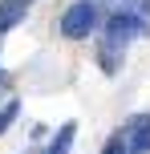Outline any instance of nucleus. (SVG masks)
<instances>
[{
    "mask_svg": "<svg viewBox=\"0 0 150 154\" xmlns=\"http://www.w3.org/2000/svg\"><path fill=\"white\" fill-rule=\"evenodd\" d=\"M106 45H126V41H134V37H146V20L142 16H134V12H114L110 20H106Z\"/></svg>",
    "mask_w": 150,
    "mask_h": 154,
    "instance_id": "obj_1",
    "label": "nucleus"
},
{
    "mask_svg": "<svg viewBox=\"0 0 150 154\" xmlns=\"http://www.w3.org/2000/svg\"><path fill=\"white\" fill-rule=\"evenodd\" d=\"M93 20H97V12H93V4H89V0H81V4H73V8H65V16H61V37H69V41L89 37Z\"/></svg>",
    "mask_w": 150,
    "mask_h": 154,
    "instance_id": "obj_2",
    "label": "nucleus"
},
{
    "mask_svg": "<svg viewBox=\"0 0 150 154\" xmlns=\"http://www.w3.org/2000/svg\"><path fill=\"white\" fill-rule=\"evenodd\" d=\"M126 138H130V154H146L150 150V114H134L126 122Z\"/></svg>",
    "mask_w": 150,
    "mask_h": 154,
    "instance_id": "obj_3",
    "label": "nucleus"
},
{
    "mask_svg": "<svg viewBox=\"0 0 150 154\" xmlns=\"http://www.w3.org/2000/svg\"><path fill=\"white\" fill-rule=\"evenodd\" d=\"M29 4H32V0H0V32H8L16 20H24Z\"/></svg>",
    "mask_w": 150,
    "mask_h": 154,
    "instance_id": "obj_4",
    "label": "nucleus"
},
{
    "mask_svg": "<svg viewBox=\"0 0 150 154\" xmlns=\"http://www.w3.org/2000/svg\"><path fill=\"white\" fill-rule=\"evenodd\" d=\"M73 134H77V122H61V130H57V138H53V146H49V154H69Z\"/></svg>",
    "mask_w": 150,
    "mask_h": 154,
    "instance_id": "obj_5",
    "label": "nucleus"
},
{
    "mask_svg": "<svg viewBox=\"0 0 150 154\" xmlns=\"http://www.w3.org/2000/svg\"><path fill=\"white\" fill-rule=\"evenodd\" d=\"M102 154H130V138H126V130H118L110 142H106V150Z\"/></svg>",
    "mask_w": 150,
    "mask_h": 154,
    "instance_id": "obj_6",
    "label": "nucleus"
},
{
    "mask_svg": "<svg viewBox=\"0 0 150 154\" xmlns=\"http://www.w3.org/2000/svg\"><path fill=\"white\" fill-rule=\"evenodd\" d=\"M118 61H122V57H118V45H102V69L106 73H118Z\"/></svg>",
    "mask_w": 150,
    "mask_h": 154,
    "instance_id": "obj_7",
    "label": "nucleus"
},
{
    "mask_svg": "<svg viewBox=\"0 0 150 154\" xmlns=\"http://www.w3.org/2000/svg\"><path fill=\"white\" fill-rule=\"evenodd\" d=\"M16 109H20V106H16V101H12V106H4V109H0V130H8V126H12Z\"/></svg>",
    "mask_w": 150,
    "mask_h": 154,
    "instance_id": "obj_8",
    "label": "nucleus"
}]
</instances>
